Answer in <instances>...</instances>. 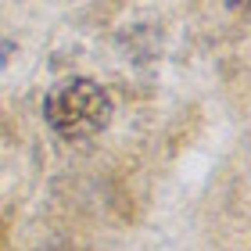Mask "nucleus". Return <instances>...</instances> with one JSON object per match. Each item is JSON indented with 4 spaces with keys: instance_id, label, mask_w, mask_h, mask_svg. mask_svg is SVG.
I'll return each instance as SVG.
<instances>
[{
    "instance_id": "nucleus-1",
    "label": "nucleus",
    "mask_w": 251,
    "mask_h": 251,
    "mask_svg": "<svg viewBox=\"0 0 251 251\" xmlns=\"http://www.w3.org/2000/svg\"><path fill=\"white\" fill-rule=\"evenodd\" d=\"M43 111H47V122L54 126V133H61L65 140H86V136L104 129L111 115V100L90 79H68L47 97Z\"/></svg>"
}]
</instances>
